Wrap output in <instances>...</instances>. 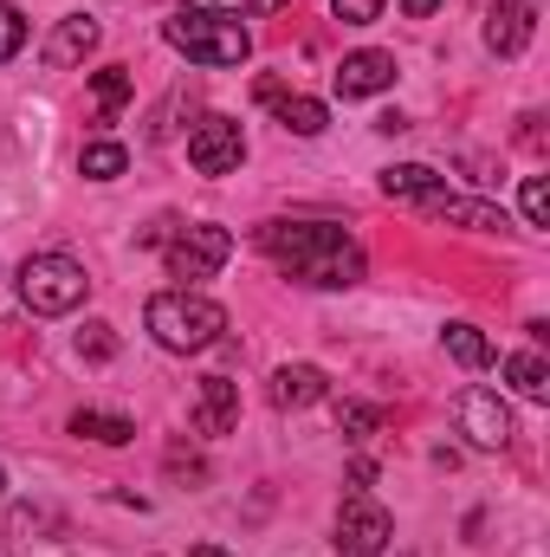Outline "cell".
<instances>
[{"instance_id": "cell-20", "label": "cell", "mask_w": 550, "mask_h": 557, "mask_svg": "<svg viewBox=\"0 0 550 557\" xmlns=\"http://www.w3.org/2000/svg\"><path fill=\"white\" fill-rule=\"evenodd\" d=\"M505 376H512V389H518V396H532V403H545V396H550V363L538 357V350L505 357Z\"/></svg>"}, {"instance_id": "cell-3", "label": "cell", "mask_w": 550, "mask_h": 557, "mask_svg": "<svg viewBox=\"0 0 550 557\" xmlns=\"http://www.w3.org/2000/svg\"><path fill=\"white\" fill-rule=\"evenodd\" d=\"M162 39L175 46V52H188L195 65H208V72H227V65H247V52H253V39H247V26L240 20H214V13H175V20H162Z\"/></svg>"}, {"instance_id": "cell-23", "label": "cell", "mask_w": 550, "mask_h": 557, "mask_svg": "<svg viewBox=\"0 0 550 557\" xmlns=\"http://www.w3.org/2000/svg\"><path fill=\"white\" fill-rule=\"evenodd\" d=\"M78 357H91V363H111V357H117V331H111L104 318H91V324L78 331Z\"/></svg>"}, {"instance_id": "cell-11", "label": "cell", "mask_w": 550, "mask_h": 557, "mask_svg": "<svg viewBox=\"0 0 550 557\" xmlns=\"http://www.w3.org/2000/svg\"><path fill=\"white\" fill-rule=\"evenodd\" d=\"M234 421H240V383H227V376H201L195 383V434H234Z\"/></svg>"}, {"instance_id": "cell-10", "label": "cell", "mask_w": 550, "mask_h": 557, "mask_svg": "<svg viewBox=\"0 0 550 557\" xmlns=\"http://www.w3.org/2000/svg\"><path fill=\"white\" fill-rule=\"evenodd\" d=\"M389 85H396V52L363 46V52H350V59L337 65V98H376V91H389Z\"/></svg>"}, {"instance_id": "cell-26", "label": "cell", "mask_w": 550, "mask_h": 557, "mask_svg": "<svg viewBox=\"0 0 550 557\" xmlns=\"http://www.w3.org/2000/svg\"><path fill=\"white\" fill-rule=\"evenodd\" d=\"M20 46H26V20H20V7H13V0H0V65H7V59H20Z\"/></svg>"}, {"instance_id": "cell-28", "label": "cell", "mask_w": 550, "mask_h": 557, "mask_svg": "<svg viewBox=\"0 0 550 557\" xmlns=\"http://www.w3.org/2000/svg\"><path fill=\"white\" fill-rule=\"evenodd\" d=\"M376 131H383V137H402V131H409V117H402V111H383V117H376Z\"/></svg>"}, {"instance_id": "cell-22", "label": "cell", "mask_w": 550, "mask_h": 557, "mask_svg": "<svg viewBox=\"0 0 550 557\" xmlns=\"http://www.w3.org/2000/svg\"><path fill=\"white\" fill-rule=\"evenodd\" d=\"M188 13H214V20H247V13H278L285 0H182Z\"/></svg>"}, {"instance_id": "cell-1", "label": "cell", "mask_w": 550, "mask_h": 557, "mask_svg": "<svg viewBox=\"0 0 550 557\" xmlns=\"http://www.w3.org/2000/svg\"><path fill=\"white\" fill-rule=\"evenodd\" d=\"M260 253L285 278L317 285V292H350L363 278V247L337 221H266L260 227Z\"/></svg>"}, {"instance_id": "cell-18", "label": "cell", "mask_w": 550, "mask_h": 557, "mask_svg": "<svg viewBox=\"0 0 550 557\" xmlns=\"http://www.w3.org/2000/svg\"><path fill=\"white\" fill-rule=\"evenodd\" d=\"M440 344H447V357H453L460 370H486V363H492V344H486L479 324H447Z\"/></svg>"}, {"instance_id": "cell-14", "label": "cell", "mask_w": 550, "mask_h": 557, "mask_svg": "<svg viewBox=\"0 0 550 557\" xmlns=\"http://www.w3.org/2000/svg\"><path fill=\"white\" fill-rule=\"evenodd\" d=\"M330 396V376L317 370V363H278L273 370V403L278 409H311V403H324Z\"/></svg>"}, {"instance_id": "cell-24", "label": "cell", "mask_w": 550, "mask_h": 557, "mask_svg": "<svg viewBox=\"0 0 550 557\" xmlns=\"http://www.w3.org/2000/svg\"><path fill=\"white\" fill-rule=\"evenodd\" d=\"M518 208H525V227H550V182H545V175H525Z\"/></svg>"}, {"instance_id": "cell-6", "label": "cell", "mask_w": 550, "mask_h": 557, "mask_svg": "<svg viewBox=\"0 0 550 557\" xmlns=\"http://www.w3.org/2000/svg\"><path fill=\"white\" fill-rule=\"evenodd\" d=\"M389 539H396V519H389L370 493H350V499L337 506V552L343 557H383Z\"/></svg>"}, {"instance_id": "cell-5", "label": "cell", "mask_w": 550, "mask_h": 557, "mask_svg": "<svg viewBox=\"0 0 550 557\" xmlns=\"http://www.w3.org/2000/svg\"><path fill=\"white\" fill-rule=\"evenodd\" d=\"M234 260V234L227 227H214V221H175L168 227V240H162V267H168V278H214L221 267Z\"/></svg>"}, {"instance_id": "cell-17", "label": "cell", "mask_w": 550, "mask_h": 557, "mask_svg": "<svg viewBox=\"0 0 550 557\" xmlns=\"http://www.w3.org/2000/svg\"><path fill=\"white\" fill-rule=\"evenodd\" d=\"M72 434L104 441V447H124V441H137V421H130V416H111V409H78V416H72Z\"/></svg>"}, {"instance_id": "cell-2", "label": "cell", "mask_w": 550, "mask_h": 557, "mask_svg": "<svg viewBox=\"0 0 550 557\" xmlns=\"http://www.w3.org/2000/svg\"><path fill=\"white\" fill-rule=\"evenodd\" d=\"M142 324H149V337H155L162 350H175V357H195V350L221 344V331H227V311H221L214 298H201V292L175 285V292H155V298L142 305Z\"/></svg>"}, {"instance_id": "cell-32", "label": "cell", "mask_w": 550, "mask_h": 557, "mask_svg": "<svg viewBox=\"0 0 550 557\" xmlns=\"http://www.w3.org/2000/svg\"><path fill=\"white\" fill-rule=\"evenodd\" d=\"M0 486H7V473H0Z\"/></svg>"}, {"instance_id": "cell-4", "label": "cell", "mask_w": 550, "mask_h": 557, "mask_svg": "<svg viewBox=\"0 0 550 557\" xmlns=\"http://www.w3.org/2000/svg\"><path fill=\"white\" fill-rule=\"evenodd\" d=\"M85 292H91V273L72 253H33L20 267V298H26L33 318H65V311L85 305Z\"/></svg>"}, {"instance_id": "cell-21", "label": "cell", "mask_w": 550, "mask_h": 557, "mask_svg": "<svg viewBox=\"0 0 550 557\" xmlns=\"http://www.w3.org/2000/svg\"><path fill=\"white\" fill-rule=\"evenodd\" d=\"M91 85H98V104H104V124H111V117H117V111L130 104V72H124V65H104V72H98Z\"/></svg>"}, {"instance_id": "cell-19", "label": "cell", "mask_w": 550, "mask_h": 557, "mask_svg": "<svg viewBox=\"0 0 550 557\" xmlns=\"http://www.w3.org/2000/svg\"><path fill=\"white\" fill-rule=\"evenodd\" d=\"M124 169H130V149L124 143H85L78 149V175L85 182H117Z\"/></svg>"}, {"instance_id": "cell-15", "label": "cell", "mask_w": 550, "mask_h": 557, "mask_svg": "<svg viewBox=\"0 0 550 557\" xmlns=\"http://www.w3.org/2000/svg\"><path fill=\"white\" fill-rule=\"evenodd\" d=\"M427 214H434V221H453V227H473V234H505V227H512L505 208H492V201H460V195H440Z\"/></svg>"}, {"instance_id": "cell-27", "label": "cell", "mask_w": 550, "mask_h": 557, "mask_svg": "<svg viewBox=\"0 0 550 557\" xmlns=\"http://www.w3.org/2000/svg\"><path fill=\"white\" fill-rule=\"evenodd\" d=\"M383 7H389V0H330V13H337L343 26H370V20H383Z\"/></svg>"}, {"instance_id": "cell-29", "label": "cell", "mask_w": 550, "mask_h": 557, "mask_svg": "<svg viewBox=\"0 0 550 557\" xmlns=\"http://www.w3.org/2000/svg\"><path fill=\"white\" fill-rule=\"evenodd\" d=\"M370 480H376V460H357V467H350V486H357V493H363V486H370Z\"/></svg>"}, {"instance_id": "cell-8", "label": "cell", "mask_w": 550, "mask_h": 557, "mask_svg": "<svg viewBox=\"0 0 550 557\" xmlns=\"http://www.w3.org/2000/svg\"><path fill=\"white\" fill-rule=\"evenodd\" d=\"M538 7H545V0H492V13H486V46H492L499 59H518V52L532 46Z\"/></svg>"}, {"instance_id": "cell-25", "label": "cell", "mask_w": 550, "mask_h": 557, "mask_svg": "<svg viewBox=\"0 0 550 557\" xmlns=\"http://www.w3.org/2000/svg\"><path fill=\"white\" fill-rule=\"evenodd\" d=\"M337 428H343L350 441H370V434L383 428V409H370V403H343V409H337Z\"/></svg>"}, {"instance_id": "cell-9", "label": "cell", "mask_w": 550, "mask_h": 557, "mask_svg": "<svg viewBox=\"0 0 550 557\" xmlns=\"http://www.w3.org/2000/svg\"><path fill=\"white\" fill-rule=\"evenodd\" d=\"M460 428L473 447H512V409L492 389H466L460 396Z\"/></svg>"}, {"instance_id": "cell-7", "label": "cell", "mask_w": 550, "mask_h": 557, "mask_svg": "<svg viewBox=\"0 0 550 557\" xmlns=\"http://www.w3.org/2000/svg\"><path fill=\"white\" fill-rule=\"evenodd\" d=\"M188 162H195L201 175H234V169L247 162V131H240L234 117L208 111V117L188 131Z\"/></svg>"}, {"instance_id": "cell-16", "label": "cell", "mask_w": 550, "mask_h": 557, "mask_svg": "<svg viewBox=\"0 0 550 557\" xmlns=\"http://www.w3.org/2000/svg\"><path fill=\"white\" fill-rule=\"evenodd\" d=\"M273 111H278V124H285L291 137H324V124H330V111H324L317 98H304V91H278Z\"/></svg>"}, {"instance_id": "cell-12", "label": "cell", "mask_w": 550, "mask_h": 557, "mask_svg": "<svg viewBox=\"0 0 550 557\" xmlns=\"http://www.w3.org/2000/svg\"><path fill=\"white\" fill-rule=\"evenodd\" d=\"M98 39H104V26H98L91 13H65V20L52 26V39H46V65L72 72V65H85V59L98 52Z\"/></svg>"}, {"instance_id": "cell-13", "label": "cell", "mask_w": 550, "mask_h": 557, "mask_svg": "<svg viewBox=\"0 0 550 557\" xmlns=\"http://www.w3.org/2000/svg\"><path fill=\"white\" fill-rule=\"evenodd\" d=\"M383 195H389V201H414V208H434V201L453 195V188H447V175H434L427 162H396V169H383Z\"/></svg>"}, {"instance_id": "cell-30", "label": "cell", "mask_w": 550, "mask_h": 557, "mask_svg": "<svg viewBox=\"0 0 550 557\" xmlns=\"http://www.w3.org/2000/svg\"><path fill=\"white\" fill-rule=\"evenodd\" d=\"M402 7H409L414 20H427V13H434V7H440V0H402Z\"/></svg>"}, {"instance_id": "cell-31", "label": "cell", "mask_w": 550, "mask_h": 557, "mask_svg": "<svg viewBox=\"0 0 550 557\" xmlns=\"http://www.w3.org/2000/svg\"><path fill=\"white\" fill-rule=\"evenodd\" d=\"M188 557H227V552H221V545H195Z\"/></svg>"}]
</instances>
